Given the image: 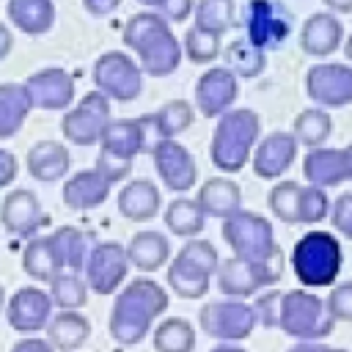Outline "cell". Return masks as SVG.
<instances>
[{
	"instance_id": "28",
	"label": "cell",
	"mask_w": 352,
	"mask_h": 352,
	"mask_svg": "<svg viewBox=\"0 0 352 352\" xmlns=\"http://www.w3.org/2000/svg\"><path fill=\"white\" fill-rule=\"evenodd\" d=\"M195 201H198V206L204 209L206 217H220V220H226V217H231L234 212L242 209V190H239L236 182L220 176V179L204 182Z\"/></svg>"
},
{
	"instance_id": "54",
	"label": "cell",
	"mask_w": 352,
	"mask_h": 352,
	"mask_svg": "<svg viewBox=\"0 0 352 352\" xmlns=\"http://www.w3.org/2000/svg\"><path fill=\"white\" fill-rule=\"evenodd\" d=\"M209 352H248V349H242V346L226 341V344H220V346H214V349H209Z\"/></svg>"
},
{
	"instance_id": "8",
	"label": "cell",
	"mask_w": 352,
	"mask_h": 352,
	"mask_svg": "<svg viewBox=\"0 0 352 352\" xmlns=\"http://www.w3.org/2000/svg\"><path fill=\"white\" fill-rule=\"evenodd\" d=\"M217 248L206 239H192L176 253L173 264L168 267V286L184 300H198L209 292V280L217 272Z\"/></svg>"
},
{
	"instance_id": "18",
	"label": "cell",
	"mask_w": 352,
	"mask_h": 352,
	"mask_svg": "<svg viewBox=\"0 0 352 352\" xmlns=\"http://www.w3.org/2000/svg\"><path fill=\"white\" fill-rule=\"evenodd\" d=\"M236 96H239V77L226 66L206 69L195 82V107L206 118H217L226 110H231Z\"/></svg>"
},
{
	"instance_id": "16",
	"label": "cell",
	"mask_w": 352,
	"mask_h": 352,
	"mask_svg": "<svg viewBox=\"0 0 352 352\" xmlns=\"http://www.w3.org/2000/svg\"><path fill=\"white\" fill-rule=\"evenodd\" d=\"M151 160H154V168L162 179V184L173 192H187L195 187L198 182V165L192 160V154L176 143L173 138H165V140H154L151 143Z\"/></svg>"
},
{
	"instance_id": "48",
	"label": "cell",
	"mask_w": 352,
	"mask_h": 352,
	"mask_svg": "<svg viewBox=\"0 0 352 352\" xmlns=\"http://www.w3.org/2000/svg\"><path fill=\"white\" fill-rule=\"evenodd\" d=\"M16 170H19V162L11 151L0 148V187H8L14 179H16Z\"/></svg>"
},
{
	"instance_id": "29",
	"label": "cell",
	"mask_w": 352,
	"mask_h": 352,
	"mask_svg": "<svg viewBox=\"0 0 352 352\" xmlns=\"http://www.w3.org/2000/svg\"><path fill=\"white\" fill-rule=\"evenodd\" d=\"M140 121L146 124L148 138L157 135V140H165V138H176L179 132H184L195 121V110H192V104L187 99H170L157 113L140 116Z\"/></svg>"
},
{
	"instance_id": "57",
	"label": "cell",
	"mask_w": 352,
	"mask_h": 352,
	"mask_svg": "<svg viewBox=\"0 0 352 352\" xmlns=\"http://www.w3.org/2000/svg\"><path fill=\"white\" fill-rule=\"evenodd\" d=\"M0 311H6V292H3V286H0Z\"/></svg>"
},
{
	"instance_id": "5",
	"label": "cell",
	"mask_w": 352,
	"mask_h": 352,
	"mask_svg": "<svg viewBox=\"0 0 352 352\" xmlns=\"http://www.w3.org/2000/svg\"><path fill=\"white\" fill-rule=\"evenodd\" d=\"M148 148V132L140 118H116L104 126L99 138V157L96 170L110 182H121L129 176L135 157Z\"/></svg>"
},
{
	"instance_id": "1",
	"label": "cell",
	"mask_w": 352,
	"mask_h": 352,
	"mask_svg": "<svg viewBox=\"0 0 352 352\" xmlns=\"http://www.w3.org/2000/svg\"><path fill=\"white\" fill-rule=\"evenodd\" d=\"M165 308H168V292L157 280L132 278L116 294V302H113V311L107 319V330L124 346L140 344L148 336L154 319L165 314Z\"/></svg>"
},
{
	"instance_id": "6",
	"label": "cell",
	"mask_w": 352,
	"mask_h": 352,
	"mask_svg": "<svg viewBox=\"0 0 352 352\" xmlns=\"http://www.w3.org/2000/svg\"><path fill=\"white\" fill-rule=\"evenodd\" d=\"M220 231L236 258H245L253 264H286L283 250L275 242L272 223L264 220L261 214L239 209L223 220Z\"/></svg>"
},
{
	"instance_id": "55",
	"label": "cell",
	"mask_w": 352,
	"mask_h": 352,
	"mask_svg": "<svg viewBox=\"0 0 352 352\" xmlns=\"http://www.w3.org/2000/svg\"><path fill=\"white\" fill-rule=\"evenodd\" d=\"M344 55H346V60L352 63V33H349L346 41H344Z\"/></svg>"
},
{
	"instance_id": "39",
	"label": "cell",
	"mask_w": 352,
	"mask_h": 352,
	"mask_svg": "<svg viewBox=\"0 0 352 352\" xmlns=\"http://www.w3.org/2000/svg\"><path fill=\"white\" fill-rule=\"evenodd\" d=\"M50 297L63 311H77L88 300V283L77 272H60L50 280Z\"/></svg>"
},
{
	"instance_id": "35",
	"label": "cell",
	"mask_w": 352,
	"mask_h": 352,
	"mask_svg": "<svg viewBox=\"0 0 352 352\" xmlns=\"http://www.w3.org/2000/svg\"><path fill=\"white\" fill-rule=\"evenodd\" d=\"M223 60H226V69H231L236 77L242 80H250V77H258L267 66V55L264 50H258L256 44H250L248 38H236L231 41L226 50H223Z\"/></svg>"
},
{
	"instance_id": "7",
	"label": "cell",
	"mask_w": 352,
	"mask_h": 352,
	"mask_svg": "<svg viewBox=\"0 0 352 352\" xmlns=\"http://www.w3.org/2000/svg\"><path fill=\"white\" fill-rule=\"evenodd\" d=\"M278 327L297 341H322L333 333L336 319L327 311V302L311 289H289L280 294Z\"/></svg>"
},
{
	"instance_id": "14",
	"label": "cell",
	"mask_w": 352,
	"mask_h": 352,
	"mask_svg": "<svg viewBox=\"0 0 352 352\" xmlns=\"http://www.w3.org/2000/svg\"><path fill=\"white\" fill-rule=\"evenodd\" d=\"M85 283L96 294H113L129 272V258L126 248L121 242H99L96 248L88 250L85 258Z\"/></svg>"
},
{
	"instance_id": "43",
	"label": "cell",
	"mask_w": 352,
	"mask_h": 352,
	"mask_svg": "<svg viewBox=\"0 0 352 352\" xmlns=\"http://www.w3.org/2000/svg\"><path fill=\"white\" fill-rule=\"evenodd\" d=\"M330 214V198L322 187L308 184L300 190V206H297V223L314 226L319 220H324Z\"/></svg>"
},
{
	"instance_id": "31",
	"label": "cell",
	"mask_w": 352,
	"mask_h": 352,
	"mask_svg": "<svg viewBox=\"0 0 352 352\" xmlns=\"http://www.w3.org/2000/svg\"><path fill=\"white\" fill-rule=\"evenodd\" d=\"M91 336V322L80 311H60L47 324V341L60 352L80 349Z\"/></svg>"
},
{
	"instance_id": "53",
	"label": "cell",
	"mask_w": 352,
	"mask_h": 352,
	"mask_svg": "<svg viewBox=\"0 0 352 352\" xmlns=\"http://www.w3.org/2000/svg\"><path fill=\"white\" fill-rule=\"evenodd\" d=\"M336 14H352V0H322Z\"/></svg>"
},
{
	"instance_id": "41",
	"label": "cell",
	"mask_w": 352,
	"mask_h": 352,
	"mask_svg": "<svg viewBox=\"0 0 352 352\" xmlns=\"http://www.w3.org/2000/svg\"><path fill=\"white\" fill-rule=\"evenodd\" d=\"M182 47H184V55L192 63H212L220 55V33L192 25L184 33V44Z\"/></svg>"
},
{
	"instance_id": "36",
	"label": "cell",
	"mask_w": 352,
	"mask_h": 352,
	"mask_svg": "<svg viewBox=\"0 0 352 352\" xmlns=\"http://www.w3.org/2000/svg\"><path fill=\"white\" fill-rule=\"evenodd\" d=\"M333 132V118L324 107H308L294 118V129L292 135L297 138V143H302L305 148H319L324 146V140Z\"/></svg>"
},
{
	"instance_id": "21",
	"label": "cell",
	"mask_w": 352,
	"mask_h": 352,
	"mask_svg": "<svg viewBox=\"0 0 352 352\" xmlns=\"http://www.w3.org/2000/svg\"><path fill=\"white\" fill-rule=\"evenodd\" d=\"M302 176L308 179V184H316L322 190L349 182L352 170H349L346 148H324V146L308 148L302 160Z\"/></svg>"
},
{
	"instance_id": "22",
	"label": "cell",
	"mask_w": 352,
	"mask_h": 352,
	"mask_svg": "<svg viewBox=\"0 0 352 352\" xmlns=\"http://www.w3.org/2000/svg\"><path fill=\"white\" fill-rule=\"evenodd\" d=\"M341 41H344V25L330 11L311 14L300 28V50L311 58L333 55L341 47Z\"/></svg>"
},
{
	"instance_id": "45",
	"label": "cell",
	"mask_w": 352,
	"mask_h": 352,
	"mask_svg": "<svg viewBox=\"0 0 352 352\" xmlns=\"http://www.w3.org/2000/svg\"><path fill=\"white\" fill-rule=\"evenodd\" d=\"M280 289H272V292H264L256 302H253V311H256V322L264 324V327H278V314H280Z\"/></svg>"
},
{
	"instance_id": "32",
	"label": "cell",
	"mask_w": 352,
	"mask_h": 352,
	"mask_svg": "<svg viewBox=\"0 0 352 352\" xmlns=\"http://www.w3.org/2000/svg\"><path fill=\"white\" fill-rule=\"evenodd\" d=\"M6 14L14 22V28H19L28 36H41L55 22L52 0H8Z\"/></svg>"
},
{
	"instance_id": "46",
	"label": "cell",
	"mask_w": 352,
	"mask_h": 352,
	"mask_svg": "<svg viewBox=\"0 0 352 352\" xmlns=\"http://www.w3.org/2000/svg\"><path fill=\"white\" fill-rule=\"evenodd\" d=\"M330 220H333V228L341 231V236L352 239V190L336 198V204L330 206Z\"/></svg>"
},
{
	"instance_id": "4",
	"label": "cell",
	"mask_w": 352,
	"mask_h": 352,
	"mask_svg": "<svg viewBox=\"0 0 352 352\" xmlns=\"http://www.w3.org/2000/svg\"><path fill=\"white\" fill-rule=\"evenodd\" d=\"M289 264L305 289L333 286L344 267V248L330 231H308L294 242Z\"/></svg>"
},
{
	"instance_id": "12",
	"label": "cell",
	"mask_w": 352,
	"mask_h": 352,
	"mask_svg": "<svg viewBox=\"0 0 352 352\" xmlns=\"http://www.w3.org/2000/svg\"><path fill=\"white\" fill-rule=\"evenodd\" d=\"M217 289L228 297L245 300L250 294H256L264 286H272L280 280L283 275V264H253L245 258H223L217 264Z\"/></svg>"
},
{
	"instance_id": "56",
	"label": "cell",
	"mask_w": 352,
	"mask_h": 352,
	"mask_svg": "<svg viewBox=\"0 0 352 352\" xmlns=\"http://www.w3.org/2000/svg\"><path fill=\"white\" fill-rule=\"evenodd\" d=\"M140 6H146V8H151V11H157L160 6H162V0H138Z\"/></svg>"
},
{
	"instance_id": "49",
	"label": "cell",
	"mask_w": 352,
	"mask_h": 352,
	"mask_svg": "<svg viewBox=\"0 0 352 352\" xmlns=\"http://www.w3.org/2000/svg\"><path fill=\"white\" fill-rule=\"evenodd\" d=\"M11 352H55V346H52L50 341H44V338L28 336V338H19V341L11 346Z\"/></svg>"
},
{
	"instance_id": "25",
	"label": "cell",
	"mask_w": 352,
	"mask_h": 352,
	"mask_svg": "<svg viewBox=\"0 0 352 352\" xmlns=\"http://www.w3.org/2000/svg\"><path fill=\"white\" fill-rule=\"evenodd\" d=\"M28 173L38 182H58L60 176H66L69 170V151L60 140H38L28 148Z\"/></svg>"
},
{
	"instance_id": "17",
	"label": "cell",
	"mask_w": 352,
	"mask_h": 352,
	"mask_svg": "<svg viewBox=\"0 0 352 352\" xmlns=\"http://www.w3.org/2000/svg\"><path fill=\"white\" fill-rule=\"evenodd\" d=\"M52 305L55 302H52L50 292L38 289V286H22L19 292L11 294V300L6 305V319L16 333L30 336L50 324Z\"/></svg>"
},
{
	"instance_id": "3",
	"label": "cell",
	"mask_w": 352,
	"mask_h": 352,
	"mask_svg": "<svg viewBox=\"0 0 352 352\" xmlns=\"http://www.w3.org/2000/svg\"><path fill=\"white\" fill-rule=\"evenodd\" d=\"M258 135H261V118L256 110L250 107L226 110L223 116H217V126L209 143L212 165L223 173H239L250 162Z\"/></svg>"
},
{
	"instance_id": "47",
	"label": "cell",
	"mask_w": 352,
	"mask_h": 352,
	"mask_svg": "<svg viewBox=\"0 0 352 352\" xmlns=\"http://www.w3.org/2000/svg\"><path fill=\"white\" fill-rule=\"evenodd\" d=\"M192 11H195L192 0H162V6L157 8V14L165 16L168 22H184Z\"/></svg>"
},
{
	"instance_id": "23",
	"label": "cell",
	"mask_w": 352,
	"mask_h": 352,
	"mask_svg": "<svg viewBox=\"0 0 352 352\" xmlns=\"http://www.w3.org/2000/svg\"><path fill=\"white\" fill-rule=\"evenodd\" d=\"M0 220L6 231H11L14 236H33L44 223V212L36 192L25 187L11 190L0 206Z\"/></svg>"
},
{
	"instance_id": "50",
	"label": "cell",
	"mask_w": 352,
	"mask_h": 352,
	"mask_svg": "<svg viewBox=\"0 0 352 352\" xmlns=\"http://www.w3.org/2000/svg\"><path fill=\"white\" fill-rule=\"evenodd\" d=\"M82 6L94 16H107V14H113L121 6V0H82Z\"/></svg>"
},
{
	"instance_id": "11",
	"label": "cell",
	"mask_w": 352,
	"mask_h": 352,
	"mask_svg": "<svg viewBox=\"0 0 352 352\" xmlns=\"http://www.w3.org/2000/svg\"><path fill=\"white\" fill-rule=\"evenodd\" d=\"M198 324L206 336L217 341H245L258 322H256L253 305H248L245 300L228 297V300L206 302L198 314Z\"/></svg>"
},
{
	"instance_id": "19",
	"label": "cell",
	"mask_w": 352,
	"mask_h": 352,
	"mask_svg": "<svg viewBox=\"0 0 352 352\" xmlns=\"http://www.w3.org/2000/svg\"><path fill=\"white\" fill-rule=\"evenodd\" d=\"M25 88L33 107H44V110H66L74 99V80L66 69H58V66L33 72Z\"/></svg>"
},
{
	"instance_id": "52",
	"label": "cell",
	"mask_w": 352,
	"mask_h": 352,
	"mask_svg": "<svg viewBox=\"0 0 352 352\" xmlns=\"http://www.w3.org/2000/svg\"><path fill=\"white\" fill-rule=\"evenodd\" d=\"M327 346H322L319 341H297L292 349H286V352H324Z\"/></svg>"
},
{
	"instance_id": "59",
	"label": "cell",
	"mask_w": 352,
	"mask_h": 352,
	"mask_svg": "<svg viewBox=\"0 0 352 352\" xmlns=\"http://www.w3.org/2000/svg\"><path fill=\"white\" fill-rule=\"evenodd\" d=\"M324 352H346V349H333V346H327Z\"/></svg>"
},
{
	"instance_id": "30",
	"label": "cell",
	"mask_w": 352,
	"mask_h": 352,
	"mask_svg": "<svg viewBox=\"0 0 352 352\" xmlns=\"http://www.w3.org/2000/svg\"><path fill=\"white\" fill-rule=\"evenodd\" d=\"M50 248L60 272H80L88 258V236L74 226H60L50 236Z\"/></svg>"
},
{
	"instance_id": "9",
	"label": "cell",
	"mask_w": 352,
	"mask_h": 352,
	"mask_svg": "<svg viewBox=\"0 0 352 352\" xmlns=\"http://www.w3.org/2000/svg\"><path fill=\"white\" fill-rule=\"evenodd\" d=\"M294 16L278 0H248L242 11L245 38L258 50H275L292 36Z\"/></svg>"
},
{
	"instance_id": "42",
	"label": "cell",
	"mask_w": 352,
	"mask_h": 352,
	"mask_svg": "<svg viewBox=\"0 0 352 352\" xmlns=\"http://www.w3.org/2000/svg\"><path fill=\"white\" fill-rule=\"evenodd\" d=\"M300 190H302V184H297V182H278L267 195L270 212L278 220L294 226L297 223V206H300Z\"/></svg>"
},
{
	"instance_id": "37",
	"label": "cell",
	"mask_w": 352,
	"mask_h": 352,
	"mask_svg": "<svg viewBox=\"0 0 352 352\" xmlns=\"http://www.w3.org/2000/svg\"><path fill=\"white\" fill-rule=\"evenodd\" d=\"M195 330L187 319L170 316L154 327V352H192Z\"/></svg>"
},
{
	"instance_id": "2",
	"label": "cell",
	"mask_w": 352,
	"mask_h": 352,
	"mask_svg": "<svg viewBox=\"0 0 352 352\" xmlns=\"http://www.w3.org/2000/svg\"><path fill=\"white\" fill-rule=\"evenodd\" d=\"M124 44L138 52V66L151 77H168L182 63V44L170 22L157 11H140L124 25Z\"/></svg>"
},
{
	"instance_id": "13",
	"label": "cell",
	"mask_w": 352,
	"mask_h": 352,
	"mask_svg": "<svg viewBox=\"0 0 352 352\" xmlns=\"http://www.w3.org/2000/svg\"><path fill=\"white\" fill-rule=\"evenodd\" d=\"M110 99L102 91L85 94L74 110H69L60 121V129L69 143L74 146H94L99 143L104 126L110 124Z\"/></svg>"
},
{
	"instance_id": "26",
	"label": "cell",
	"mask_w": 352,
	"mask_h": 352,
	"mask_svg": "<svg viewBox=\"0 0 352 352\" xmlns=\"http://www.w3.org/2000/svg\"><path fill=\"white\" fill-rule=\"evenodd\" d=\"M162 206V198H160V190L154 187V182L148 179H135V182H126L118 192V212L132 220V223H143V220H151Z\"/></svg>"
},
{
	"instance_id": "27",
	"label": "cell",
	"mask_w": 352,
	"mask_h": 352,
	"mask_svg": "<svg viewBox=\"0 0 352 352\" xmlns=\"http://www.w3.org/2000/svg\"><path fill=\"white\" fill-rule=\"evenodd\" d=\"M124 248H126L129 267L140 272H157L170 258V242L160 231H138Z\"/></svg>"
},
{
	"instance_id": "58",
	"label": "cell",
	"mask_w": 352,
	"mask_h": 352,
	"mask_svg": "<svg viewBox=\"0 0 352 352\" xmlns=\"http://www.w3.org/2000/svg\"><path fill=\"white\" fill-rule=\"evenodd\" d=\"M346 157H349V170H352V143L346 146ZM349 182H352V179H349Z\"/></svg>"
},
{
	"instance_id": "24",
	"label": "cell",
	"mask_w": 352,
	"mask_h": 352,
	"mask_svg": "<svg viewBox=\"0 0 352 352\" xmlns=\"http://www.w3.org/2000/svg\"><path fill=\"white\" fill-rule=\"evenodd\" d=\"M110 195V182L94 168V170H80L63 184V204L74 212L96 209L107 201Z\"/></svg>"
},
{
	"instance_id": "15",
	"label": "cell",
	"mask_w": 352,
	"mask_h": 352,
	"mask_svg": "<svg viewBox=\"0 0 352 352\" xmlns=\"http://www.w3.org/2000/svg\"><path fill=\"white\" fill-rule=\"evenodd\" d=\"M305 94L316 107H346L352 104V66L316 63L305 74Z\"/></svg>"
},
{
	"instance_id": "20",
	"label": "cell",
	"mask_w": 352,
	"mask_h": 352,
	"mask_svg": "<svg viewBox=\"0 0 352 352\" xmlns=\"http://www.w3.org/2000/svg\"><path fill=\"white\" fill-rule=\"evenodd\" d=\"M297 138L292 132H270L267 138H261L253 148V173L258 179H278L283 176L294 157H297Z\"/></svg>"
},
{
	"instance_id": "34",
	"label": "cell",
	"mask_w": 352,
	"mask_h": 352,
	"mask_svg": "<svg viewBox=\"0 0 352 352\" xmlns=\"http://www.w3.org/2000/svg\"><path fill=\"white\" fill-rule=\"evenodd\" d=\"M165 226H168L170 234L192 239L204 231L206 214H204V209L198 206L195 198H173L165 209Z\"/></svg>"
},
{
	"instance_id": "51",
	"label": "cell",
	"mask_w": 352,
	"mask_h": 352,
	"mask_svg": "<svg viewBox=\"0 0 352 352\" xmlns=\"http://www.w3.org/2000/svg\"><path fill=\"white\" fill-rule=\"evenodd\" d=\"M11 47H14V33L8 30V25H3V22H0V60H3V58H8Z\"/></svg>"
},
{
	"instance_id": "10",
	"label": "cell",
	"mask_w": 352,
	"mask_h": 352,
	"mask_svg": "<svg viewBox=\"0 0 352 352\" xmlns=\"http://www.w3.org/2000/svg\"><path fill=\"white\" fill-rule=\"evenodd\" d=\"M91 80L96 91H102L107 99L116 102H132L140 96L143 88V69L121 50H110L96 58Z\"/></svg>"
},
{
	"instance_id": "38",
	"label": "cell",
	"mask_w": 352,
	"mask_h": 352,
	"mask_svg": "<svg viewBox=\"0 0 352 352\" xmlns=\"http://www.w3.org/2000/svg\"><path fill=\"white\" fill-rule=\"evenodd\" d=\"M22 270H25L33 280H47V283H50L55 275H60L47 236H30V242H28V248H25V253H22Z\"/></svg>"
},
{
	"instance_id": "44",
	"label": "cell",
	"mask_w": 352,
	"mask_h": 352,
	"mask_svg": "<svg viewBox=\"0 0 352 352\" xmlns=\"http://www.w3.org/2000/svg\"><path fill=\"white\" fill-rule=\"evenodd\" d=\"M324 302H327V311L333 314L336 322H352V280L333 283Z\"/></svg>"
},
{
	"instance_id": "33",
	"label": "cell",
	"mask_w": 352,
	"mask_h": 352,
	"mask_svg": "<svg viewBox=\"0 0 352 352\" xmlns=\"http://www.w3.org/2000/svg\"><path fill=\"white\" fill-rule=\"evenodd\" d=\"M33 102L28 96V88L19 82H0V140L14 138L22 124L28 121Z\"/></svg>"
},
{
	"instance_id": "40",
	"label": "cell",
	"mask_w": 352,
	"mask_h": 352,
	"mask_svg": "<svg viewBox=\"0 0 352 352\" xmlns=\"http://www.w3.org/2000/svg\"><path fill=\"white\" fill-rule=\"evenodd\" d=\"M234 0H198L195 6V25L198 28H206V30H214V33H226L228 28H234Z\"/></svg>"
}]
</instances>
